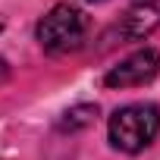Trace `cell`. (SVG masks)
Returning <instances> with one entry per match:
<instances>
[{"mask_svg": "<svg viewBox=\"0 0 160 160\" xmlns=\"http://www.w3.org/2000/svg\"><path fill=\"white\" fill-rule=\"evenodd\" d=\"M160 135V107L154 104H126L110 116V144L126 154L144 151Z\"/></svg>", "mask_w": 160, "mask_h": 160, "instance_id": "1", "label": "cell"}, {"mask_svg": "<svg viewBox=\"0 0 160 160\" xmlns=\"http://www.w3.org/2000/svg\"><path fill=\"white\" fill-rule=\"evenodd\" d=\"M38 44L47 53H69L78 50L88 38V16L72 7V3H57L35 28Z\"/></svg>", "mask_w": 160, "mask_h": 160, "instance_id": "2", "label": "cell"}, {"mask_svg": "<svg viewBox=\"0 0 160 160\" xmlns=\"http://www.w3.org/2000/svg\"><path fill=\"white\" fill-rule=\"evenodd\" d=\"M157 72H160V50L144 47V50H135L132 57L119 60L104 75V85L107 88H138V85L154 82Z\"/></svg>", "mask_w": 160, "mask_h": 160, "instance_id": "3", "label": "cell"}, {"mask_svg": "<svg viewBox=\"0 0 160 160\" xmlns=\"http://www.w3.org/2000/svg\"><path fill=\"white\" fill-rule=\"evenodd\" d=\"M157 25H160V3H141V7H132L122 16L119 32H122V38L138 41V38H148Z\"/></svg>", "mask_w": 160, "mask_h": 160, "instance_id": "4", "label": "cell"}, {"mask_svg": "<svg viewBox=\"0 0 160 160\" xmlns=\"http://www.w3.org/2000/svg\"><path fill=\"white\" fill-rule=\"evenodd\" d=\"M98 119V107L94 104H78V107H72V110H66L63 113V119H60V129H85V126H91Z\"/></svg>", "mask_w": 160, "mask_h": 160, "instance_id": "5", "label": "cell"}, {"mask_svg": "<svg viewBox=\"0 0 160 160\" xmlns=\"http://www.w3.org/2000/svg\"><path fill=\"white\" fill-rule=\"evenodd\" d=\"M88 3H104V0H88Z\"/></svg>", "mask_w": 160, "mask_h": 160, "instance_id": "6", "label": "cell"}, {"mask_svg": "<svg viewBox=\"0 0 160 160\" xmlns=\"http://www.w3.org/2000/svg\"><path fill=\"white\" fill-rule=\"evenodd\" d=\"M0 28H3V22H0Z\"/></svg>", "mask_w": 160, "mask_h": 160, "instance_id": "7", "label": "cell"}]
</instances>
